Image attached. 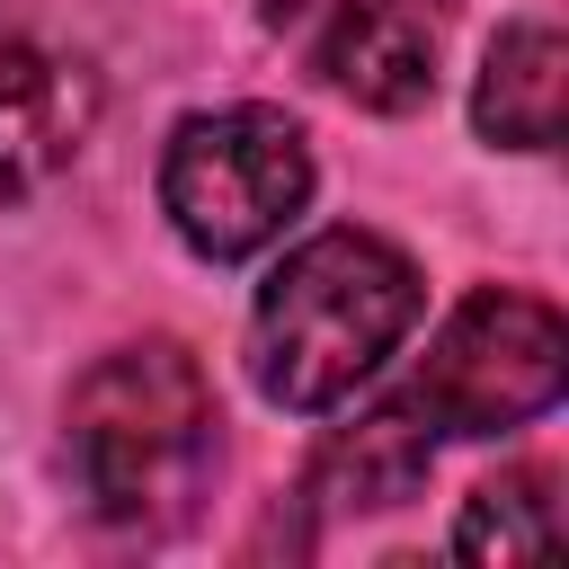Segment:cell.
Masks as SVG:
<instances>
[{
    "instance_id": "5",
    "label": "cell",
    "mask_w": 569,
    "mask_h": 569,
    "mask_svg": "<svg viewBox=\"0 0 569 569\" xmlns=\"http://www.w3.org/2000/svg\"><path fill=\"white\" fill-rule=\"evenodd\" d=\"M320 80L373 116H409L436 98V18L418 0H338L320 27Z\"/></svg>"
},
{
    "instance_id": "9",
    "label": "cell",
    "mask_w": 569,
    "mask_h": 569,
    "mask_svg": "<svg viewBox=\"0 0 569 569\" xmlns=\"http://www.w3.org/2000/svg\"><path fill=\"white\" fill-rule=\"evenodd\" d=\"M453 551L462 560H542L551 551V471H507V480L471 489Z\"/></svg>"
},
{
    "instance_id": "6",
    "label": "cell",
    "mask_w": 569,
    "mask_h": 569,
    "mask_svg": "<svg viewBox=\"0 0 569 569\" xmlns=\"http://www.w3.org/2000/svg\"><path fill=\"white\" fill-rule=\"evenodd\" d=\"M89 116H98L89 71H71V62L44 53V44L0 36V204H9V196H36V187L80 151Z\"/></svg>"
},
{
    "instance_id": "2",
    "label": "cell",
    "mask_w": 569,
    "mask_h": 569,
    "mask_svg": "<svg viewBox=\"0 0 569 569\" xmlns=\"http://www.w3.org/2000/svg\"><path fill=\"white\" fill-rule=\"evenodd\" d=\"M71 471L107 525H178L213 471V382L178 338L98 356L71 382Z\"/></svg>"
},
{
    "instance_id": "1",
    "label": "cell",
    "mask_w": 569,
    "mask_h": 569,
    "mask_svg": "<svg viewBox=\"0 0 569 569\" xmlns=\"http://www.w3.org/2000/svg\"><path fill=\"white\" fill-rule=\"evenodd\" d=\"M418 267L373 231H311L249 311V382L276 409H338L418 320Z\"/></svg>"
},
{
    "instance_id": "3",
    "label": "cell",
    "mask_w": 569,
    "mask_h": 569,
    "mask_svg": "<svg viewBox=\"0 0 569 569\" xmlns=\"http://www.w3.org/2000/svg\"><path fill=\"white\" fill-rule=\"evenodd\" d=\"M311 196V151L276 107H222V116H187L169 133L160 160V204L178 222V240L213 267L267 249Z\"/></svg>"
},
{
    "instance_id": "8",
    "label": "cell",
    "mask_w": 569,
    "mask_h": 569,
    "mask_svg": "<svg viewBox=\"0 0 569 569\" xmlns=\"http://www.w3.org/2000/svg\"><path fill=\"white\" fill-rule=\"evenodd\" d=\"M560 27L542 18H516L489 62H480V98H471V124L507 151H551L560 142Z\"/></svg>"
},
{
    "instance_id": "4",
    "label": "cell",
    "mask_w": 569,
    "mask_h": 569,
    "mask_svg": "<svg viewBox=\"0 0 569 569\" xmlns=\"http://www.w3.org/2000/svg\"><path fill=\"white\" fill-rule=\"evenodd\" d=\"M560 382H569V329H560V311L542 293L480 284L436 329L409 400L445 436H507V427L542 418L560 400Z\"/></svg>"
},
{
    "instance_id": "7",
    "label": "cell",
    "mask_w": 569,
    "mask_h": 569,
    "mask_svg": "<svg viewBox=\"0 0 569 569\" xmlns=\"http://www.w3.org/2000/svg\"><path fill=\"white\" fill-rule=\"evenodd\" d=\"M427 462H436V436L418 427V400H391V409H365L356 427H338L311 453L302 498L320 516H382V507L427 489Z\"/></svg>"
}]
</instances>
